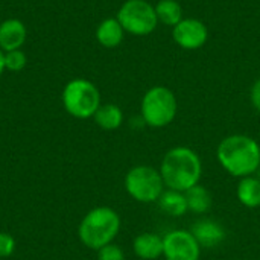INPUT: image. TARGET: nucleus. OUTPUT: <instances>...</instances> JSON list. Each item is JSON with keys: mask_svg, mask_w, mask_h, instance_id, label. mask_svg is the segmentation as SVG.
<instances>
[{"mask_svg": "<svg viewBox=\"0 0 260 260\" xmlns=\"http://www.w3.org/2000/svg\"><path fill=\"white\" fill-rule=\"evenodd\" d=\"M216 158L235 178L256 175L260 168V145L247 134H232L219 142Z\"/></svg>", "mask_w": 260, "mask_h": 260, "instance_id": "1", "label": "nucleus"}, {"mask_svg": "<svg viewBox=\"0 0 260 260\" xmlns=\"http://www.w3.org/2000/svg\"><path fill=\"white\" fill-rule=\"evenodd\" d=\"M158 171L166 189L186 192L200 184L203 177V161L192 148L175 146L166 151Z\"/></svg>", "mask_w": 260, "mask_h": 260, "instance_id": "2", "label": "nucleus"}, {"mask_svg": "<svg viewBox=\"0 0 260 260\" xmlns=\"http://www.w3.org/2000/svg\"><path fill=\"white\" fill-rule=\"evenodd\" d=\"M120 225L119 213L111 207L101 206L87 212L78 227V236L87 248L98 251L116 239Z\"/></svg>", "mask_w": 260, "mask_h": 260, "instance_id": "3", "label": "nucleus"}, {"mask_svg": "<svg viewBox=\"0 0 260 260\" xmlns=\"http://www.w3.org/2000/svg\"><path fill=\"white\" fill-rule=\"evenodd\" d=\"M178 113L175 93L165 85L151 87L142 98L140 114L143 122L151 128H165L171 125Z\"/></svg>", "mask_w": 260, "mask_h": 260, "instance_id": "4", "label": "nucleus"}, {"mask_svg": "<svg viewBox=\"0 0 260 260\" xmlns=\"http://www.w3.org/2000/svg\"><path fill=\"white\" fill-rule=\"evenodd\" d=\"M64 110L75 119H90L101 107L99 88L88 79L75 78L69 81L61 94Z\"/></svg>", "mask_w": 260, "mask_h": 260, "instance_id": "5", "label": "nucleus"}, {"mask_svg": "<svg viewBox=\"0 0 260 260\" xmlns=\"http://www.w3.org/2000/svg\"><path fill=\"white\" fill-rule=\"evenodd\" d=\"M165 189L160 171L152 166L139 165L131 168L125 175V190L137 203H157Z\"/></svg>", "mask_w": 260, "mask_h": 260, "instance_id": "6", "label": "nucleus"}, {"mask_svg": "<svg viewBox=\"0 0 260 260\" xmlns=\"http://www.w3.org/2000/svg\"><path fill=\"white\" fill-rule=\"evenodd\" d=\"M116 18L126 34L145 37L155 30L158 20L155 6L148 0H126L117 11Z\"/></svg>", "mask_w": 260, "mask_h": 260, "instance_id": "7", "label": "nucleus"}, {"mask_svg": "<svg viewBox=\"0 0 260 260\" xmlns=\"http://www.w3.org/2000/svg\"><path fill=\"white\" fill-rule=\"evenodd\" d=\"M163 257L166 260H200L201 245L190 230L177 229L163 236Z\"/></svg>", "mask_w": 260, "mask_h": 260, "instance_id": "8", "label": "nucleus"}, {"mask_svg": "<svg viewBox=\"0 0 260 260\" xmlns=\"http://www.w3.org/2000/svg\"><path fill=\"white\" fill-rule=\"evenodd\" d=\"M174 41L186 50H197L203 47L209 40L207 26L198 18H183L172 27Z\"/></svg>", "mask_w": 260, "mask_h": 260, "instance_id": "9", "label": "nucleus"}, {"mask_svg": "<svg viewBox=\"0 0 260 260\" xmlns=\"http://www.w3.org/2000/svg\"><path fill=\"white\" fill-rule=\"evenodd\" d=\"M192 235L201 248H215L225 241V229L215 219H200L192 227Z\"/></svg>", "mask_w": 260, "mask_h": 260, "instance_id": "10", "label": "nucleus"}, {"mask_svg": "<svg viewBox=\"0 0 260 260\" xmlns=\"http://www.w3.org/2000/svg\"><path fill=\"white\" fill-rule=\"evenodd\" d=\"M27 38V29L20 18H6L0 23V49L11 52L21 49Z\"/></svg>", "mask_w": 260, "mask_h": 260, "instance_id": "11", "label": "nucleus"}, {"mask_svg": "<svg viewBox=\"0 0 260 260\" xmlns=\"http://www.w3.org/2000/svg\"><path fill=\"white\" fill-rule=\"evenodd\" d=\"M133 251L142 260H157L163 256V236L145 232L134 238Z\"/></svg>", "mask_w": 260, "mask_h": 260, "instance_id": "12", "label": "nucleus"}, {"mask_svg": "<svg viewBox=\"0 0 260 260\" xmlns=\"http://www.w3.org/2000/svg\"><path fill=\"white\" fill-rule=\"evenodd\" d=\"M125 29L119 23L116 17H110L102 20L98 27H96V40L102 47L107 49H114L117 47L125 37Z\"/></svg>", "mask_w": 260, "mask_h": 260, "instance_id": "13", "label": "nucleus"}, {"mask_svg": "<svg viewBox=\"0 0 260 260\" xmlns=\"http://www.w3.org/2000/svg\"><path fill=\"white\" fill-rule=\"evenodd\" d=\"M157 204L165 215L172 216V218H181L189 212L184 192H178L172 189H165Z\"/></svg>", "mask_w": 260, "mask_h": 260, "instance_id": "14", "label": "nucleus"}, {"mask_svg": "<svg viewBox=\"0 0 260 260\" xmlns=\"http://www.w3.org/2000/svg\"><path fill=\"white\" fill-rule=\"evenodd\" d=\"M186 201H187V209L193 215H206L210 212L213 206V197L207 187L203 184H197L190 187L189 190L184 192Z\"/></svg>", "mask_w": 260, "mask_h": 260, "instance_id": "15", "label": "nucleus"}, {"mask_svg": "<svg viewBox=\"0 0 260 260\" xmlns=\"http://www.w3.org/2000/svg\"><path fill=\"white\" fill-rule=\"evenodd\" d=\"M236 197L247 209L260 207V180L254 175L244 177L239 180L236 187Z\"/></svg>", "mask_w": 260, "mask_h": 260, "instance_id": "16", "label": "nucleus"}, {"mask_svg": "<svg viewBox=\"0 0 260 260\" xmlns=\"http://www.w3.org/2000/svg\"><path fill=\"white\" fill-rule=\"evenodd\" d=\"M93 119L99 128L105 131H114L123 123V111L116 104H101Z\"/></svg>", "mask_w": 260, "mask_h": 260, "instance_id": "17", "label": "nucleus"}, {"mask_svg": "<svg viewBox=\"0 0 260 260\" xmlns=\"http://www.w3.org/2000/svg\"><path fill=\"white\" fill-rule=\"evenodd\" d=\"M154 6L158 23H163L165 26L174 27L184 18L183 8L177 0H158Z\"/></svg>", "mask_w": 260, "mask_h": 260, "instance_id": "18", "label": "nucleus"}, {"mask_svg": "<svg viewBox=\"0 0 260 260\" xmlns=\"http://www.w3.org/2000/svg\"><path fill=\"white\" fill-rule=\"evenodd\" d=\"M26 53L21 49L17 50H11V52H5V67L9 72H21L26 67Z\"/></svg>", "mask_w": 260, "mask_h": 260, "instance_id": "19", "label": "nucleus"}, {"mask_svg": "<svg viewBox=\"0 0 260 260\" xmlns=\"http://www.w3.org/2000/svg\"><path fill=\"white\" fill-rule=\"evenodd\" d=\"M98 260H125V253L119 245L111 242L98 250Z\"/></svg>", "mask_w": 260, "mask_h": 260, "instance_id": "20", "label": "nucleus"}, {"mask_svg": "<svg viewBox=\"0 0 260 260\" xmlns=\"http://www.w3.org/2000/svg\"><path fill=\"white\" fill-rule=\"evenodd\" d=\"M15 251V239L5 232H0V259L9 257Z\"/></svg>", "mask_w": 260, "mask_h": 260, "instance_id": "21", "label": "nucleus"}, {"mask_svg": "<svg viewBox=\"0 0 260 260\" xmlns=\"http://www.w3.org/2000/svg\"><path fill=\"white\" fill-rule=\"evenodd\" d=\"M250 99H251L253 107L260 113V78L253 84V87H251Z\"/></svg>", "mask_w": 260, "mask_h": 260, "instance_id": "22", "label": "nucleus"}, {"mask_svg": "<svg viewBox=\"0 0 260 260\" xmlns=\"http://www.w3.org/2000/svg\"><path fill=\"white\" fill-rule=\"evenodd\" d=\"M5 70H6V67H5V52L0 49V76L3 75Z\"/></svg>", "mask_w": 260, "mask_h": 260, "instance_id": "23", "label": "nucleus"}, {"mask_svg": "<svg viewBox=\"0 0 260 260\" xmlns=\"http://www.w3.org/2000/svg\"><path fill=\"white\" fill-rule=\"evenodd\" d=\"M256 174H257V178H259V180H260V168H259V171H257Z\"/></svg>", "mask_w": 260, "mask_h": 260, "instance_id": "24", "label": "nucleus"}]
</instances>
